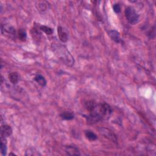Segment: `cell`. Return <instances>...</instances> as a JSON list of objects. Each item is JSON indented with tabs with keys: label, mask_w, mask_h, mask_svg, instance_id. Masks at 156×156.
I'll list each match as a JSON object with an SVG mask.
<instances>
[{
	"label": "cell",
	"mask_w": 156,
	"mask_h": 156,
	"mask_svg": "<svg viewBox=\"0 0 156 156\" xmlns=\"http://www.w3.org/2000/svg\"><path fill=\"white\" fill-rule=\"evenodd\" d=\"M49 3L47 2H37L36 3V8L37 10L41 13L46 12L48 9Z\"/></svg>",
	"instance_id": "10"
},
{
	"label": "cell",
	"mask_w": 156,
	"mask_h": 156,
	"mask_svg": "<svg viewBox=\"0 0 156 156\" xmlns=\"http://www.w3.org/2000/svg\"><path fill=\"white\" fill-rule=\"evenodd\" d=\"M0 149H1V153L3 155H6L8 151L7 148V141L6 138L2 137L1 145H0Z\"/></svg>",
	"instance_id": "15"
},
{
	"label": "cell",
	"mask_w": 156,
	"mask_h": 156,
	"mask_svg": "<svg viewBox=\"0 0 156 156\" xmlns=\"http://www.w3.org/2000/svg\"><path fill=\"white\" fill-rule=\"evenodd\" d=\"M9 79L13 85H15L19 81L20 76L17 72H12L9 75Z\"/></svg>",
	"instance_id": "12"
},
{
	"label": "cell",
	"mask_w": 156,
	"mask_h": 156,
	"mask_svg": "<svg viewBox=\"0 0 156 156\" xmlns=\"http://www.w3.org/2000/svg\"><path fill=\"white\" fill-rule=\"evenodd\" d=\"M2 34L10 38H14L17 35L14 27L9 25H2Z\"/></svg>",
	"instance_id": "4"
},
{
	"label": "cell",
	"mask_w": 156,
	"mask_h": 156,
	"mask_svg": "<svg viewBox=\"0 0 156 156\" xmlns=\"http://www.w3.org/2000/svg\"><path fill=\"white\" fill-rule=\"evenodd\" d=\"M34 80L41 87H45L47 84V81L44 76H43L41 75H36L34 77Z\"/></svg>",
	"instance_id": "11"
},
{
	"label": "cell",
	"mask_w": 156,
	"mask_h": 156,
	"mask_svg": "<svg viewBox=\"0 0 156 156\" xmlns=\"http://www.w3.org/2000/svg\"><path fill=\"white\" fill-rule=\"evenodd\" d=\"M99 132L101 135L105 136L106 138L111 140L113 142L117 143V138L116 135L110 129H107L106 128H99L98 129Z\"/></svg>",
	"instance_id": "5"
},
{
	"label": "cell",
	"mask_w": 156,
	"mask_h": 156,
	"mask_svg": "<svg viewBox=\"0 0 156 156\" xmlns=\"http://www.w3.org/2000/svg\"><path fill=\"white\" fill-rule=\"evenodd\" d=\"M113 9L116 14H119L121 12V6L118 3H115L113 5Z\"/></svg>",
	"instance_id": "19"
},
{
	"label": "cell",
	"mask_w": 156,
	"mask_h": 156,
	"mask_svg": "<svg viewBox=\"0 0 156 156\" xmlns=\"http://www.w3.org/2000/svg\"><path fill=\"white\" fill-rule=\"evenodd\" d=\"M40 30L44 32L47 35H51L53 33V30L52 28L45 26V25H41L40 26Z\"/></svg>",
	"instance_id": "18"
},
{
	"label": "cell",
	"mask_w": 156,
	"mask_h": 156,
	"mask_svg": "<svg viewBox=\"0 0 156 156\" xmlns=\"http://www.w3.org/2000/svg\"><path fill=\"white\" fill-rule=\"evenodd\" d=\"M85 136L90 141H95L98 138L97 135L93 131L90 130L85 131Z\"/></svg>",
	"instance_id": "16"
},
{
	"label": "cell",
	"mask_w": 156,
	"mask_h": 156,
	"mask_svg": "<svg viewBox=\"0 0 156 156\" xmlns=\"http://www.w3.org/2000/svg\"><path fill=\"white\" fill-rule=\"evenodd\" d=\"M125 17L126 20L131 25H135L139 21V15L136 12L135 9L131 6L127 7L124 11Z\"/></svg>",
	"instance_id": "3"
},
{
	"label": "cell",
	"mask_w": 156,
	"mask_h": 156,
	"mask_svg": "<svg viewBox=\"0 0 156 156\" xmlns=\"http://www.w3.org/2000/svg\"><path fill=\"white\" fill-rule=\"evenodd\" d=\"M60 117L64 120L70 121V120H72L74 119L75 115L73 113H71V112L65 111V112H62L60 114Z\"/></svg>",
	"instance_id": "14"
},
{
	"label": "cell",
	"mask_w": 156,
	"mask_h": 156,
	"mask_svg": "<svg viewBox=\"0 0 156 156\" xmlns=\"http://www.w3.org/2000/svg\"><path fill=\"white\" fill-rule=\"evenodd\" d=\"M108 35L110 37V38L113 41H114L115 43H120L121 41L120 33L117 31L114 30V29L109 31H108Z\"/></svg>",
	"instance_id": "8"
},
{
	"label": "cell",
	"mask_w": 156,
	"mask_h": 156,
	"mask_svg": "<svg viewBox=\"0 0 156 156\" xmlns=\"http://www.w3.org/2000/svg\"><path fill=\"white\" fill-rule=\"evenodd\" d=\"M65 152L69 155H81L80 151L78 148L74 146H67L65 148Z\"/></svg>",
	"instance_id": "9"
},
{
	"label": "cell",
	"mask_w": 156,
	"mask_h": 156,
	"mask_svg": "<svg viewBox=\"0 0 156 156\" xmlns=\"http://www.w3.org/2000/svg\"><path fill=\"white\" fill-rule=\"evenodd\" d=\"M51 50L56 58L68 67H72L75 64V59L67 48L58 42L51 44Z\"/></svg>",
	"instance_id": "2"
},
{
	"label": "cell",
	"mask_w": 156,
	"mask_h": 156,
	"mask_svg": "<svg viewBox=\"0 0 156 156\" xmlns=\"http://www.w3.org/2000/svg\"><path fill=\"white\" fill-rule=\"evenodd\" d=\"M113 110L111 106L106 102L97 104L93 111L89 112L85 118L88 124H95L100 121L108 119L112 115Z\"/></svg>",
	"instance_id": "1"
},
{
	"label": "cell",
	"mask_w": 156,
	"mask_h": 156,
	"mask_svg": "<svg viewBox=\"0 0 156 156\" xmlns=\"http://www.w3.org/2000/svg\"><path fill=\"white\" fill-rule=\"evenodd\" d=\"M148 35L150 38H153V37H155V29L154 27L149 31V32L148 33Z\"/></svg>",
	"instance_id": "20"
},
{
	"label": "cell",
	"mask_w": 156,
	"mask_h": 156,
	"mask_svg": "<svg viewBox=\"0 0 156 156\" xmlns=\"http://www.w3.org/2000/svg\"><path fill=\"white\" fill-rule=\"evenodd\" d=\"M18 38L22 41H25L27 38V32L25 29H20L17 33Z\"/></svg>",
	"instance_id": "17"
},
{
	"label": "cell",
	"mask_w": 156,
	"mask_h": 156,
	"mask_svg": "<svg viewBox=\"0 0 156 156\" xmlns=\"http://www.w3.org/2000/svg\"><path fill=\"white\" fill-rule=\"evenodd\" d=\"M13 131L12 128L8 125L5 124L2 126L1 129V137L3 138H8L12 134Z\"/></svg>",
	"instance_id": "7"
},
{
	"label": "cell",
	"mask_w": 156,
	"mask_h": 156,
	"mask_svg": "<svg viewBox=\"0 0 156 156\" xmlns=\"http://www.w3.org/2000/svg\"><path fill=\"white\" fill-rule=\"evenodd\" d=\"M58 37L59 38V40L62 43H66L68 40V34L63 27L61 26H58Z\"/></svg>",
	"instance_id": "6"
},
{
	"label": "cell",
	"mask_w": 156,
	"mask_h": 156,
	"mask_svg": "<svg viewBox=\"0 0 156 156\" xmlns=\"http://www.w3.org/2000/svg\"><path fill=\"white\" fill-rule=\"evenodd\" d=\"M97 104L94 101H87L84 103V108L88 112H90L94 110Z\"/></svg>",
	"instance_id": "13"
}]
</instances>
